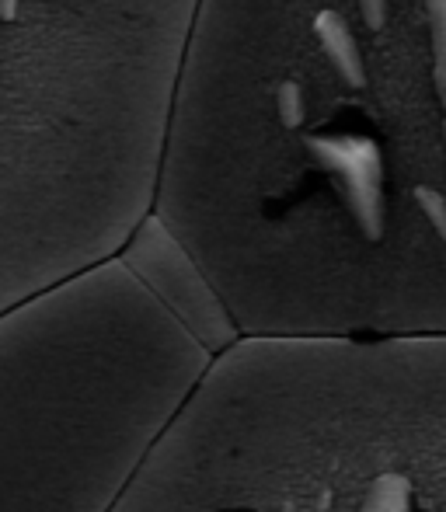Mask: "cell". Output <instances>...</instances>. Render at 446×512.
<instances>
[{"label": "cell", "instance_id": "10", "mask_svg": "<svg viewBox=\"0 0 446 512\" xmlns=\"http://www.w3.org/2000/svg\"><path fill=\"white\" fill-rule=\"evenodd\" d=\"M18 14V0H0V18L11 21Z\"/></svg>", "mask_w": 446, "mask_h": 512}, {"label": "cell", "instance_id": "3", "mask_svg": "<svg viewBox=\"0 0 446 512\" xmlns=\"http://www.w3.org/2000/svg\"><path fill=\"white\" fill-rule=\"evenodd\" d=\"M311 157L338 182L342 203L349 209L356 230L377 244L387 227L384 203V157L370 136H304Z\"/></svg>", "mask_w": 446, "mask_h": 512}, {"label": "cell", "instance_id": "4", "mask_svg": "<svg viewBox=\"0 0 446 512\" xmlns=\"http://www.w3.org/2000/svg\"><path fill=\"white\" fill-rule=\"evenodd\" d=\"M314 35H318L321 49H325L328 63L335 67V74L342 77L349 88H363L366 84V67H363V53L356 46V35L349 32L342 14L335 11H321L314 18Z\"/></svg>", "mask_w": 446, "mask_h": 512}, {"label": "cell", "instance_id": "6", "mask_svg": "<svg viewBox=\"0 0 446 512\" xmlns=\"http://www.w3.org/2000/svg\"><path fill=\"white\" fill-rule=\"evenodd\" d=\"M429 42H433V81L443 105V140H446V0H426Z\"/></svg>", "mask_w": 446, "mask_h": 512}, {"label": "cell", "instance_id": "5", "mask_svg": "<svg viewBox=\"0 0 446 512\" xmlns=\"http://www.w3.org/2000/svg\"><path fill=\"white\" fill-rule=\"evenodd\" d=\"M412 481L401 471H384L366 481L356 512H412Z\"/></svg>", "mask_w": 446, "mask_h": 512}, {"label": "cell", "instance_id": "7", "mask_svg": "<svg viewBox=\"0 0 446 512\" xmlns=\"http://www.w3.org/2000/svg\"><path fill=\"white\" fill-rule=\"evenodd\" d=\"M276 112H279V122L286 129H300L304 126V115H307V105H304V88L297 81H283L276 91Z\"/></svg>", "mask_w": 446, "mask_h": 512}, {"label": "cell", "instance_id": "9", "mask_svg": "<svg viewBox=\"0 0 446 512\" xmlns=\"http://www.w3.org/2000/svg\"><path fill=\"white\" fill-rule=\"evenodd\" d=\"M359 4V14H363V21H366V28H384V21H387V0H356Z\"/></svg>", "mask_w": 446, "mask_h": 512}, {"label": "cell", "instance_id": "1", "mask_svg": "<svg viewBox=\"0 0 446 512\" xmlns=\"http://www.w3.org/2000/svg\"><path fill=\"white\" fill-rule=\"evenodd\" d=\"M213 359L122 258L0 314V512H112Z\"/></svg>", "mask_w": 446, "mask_h": 512}, {"label": "cell", "instance_id": "8", "mask_svg": "<svg viewBox=\"0 0 446 512\" xmlns=\"http://www.w3.org/2000/svg\"><path fill=\"white\" fill-rule=\"evenodd\" d=\"M415 203H419L422 213L429 216L433 230L440 234V241L446 244V196H443V192L429 189V185H419V189H415Z\"/></svg>", "mask_w": 446, "mask_h": 512}, {"label": "cell", "instance_id": "2", "mask_svg": "<svg viewBox=\"0 0 446 512\" xmlns=\"http://www.w3.org/2000/svg\"><path fill=\"white\" fill-rule=\"evenodd\" d=\"M119 258L213 356L241 342V328L234 324L220 293L157 213H147Z\"/></svg>", "mask_w": 446, "mask_h": 512}]
</instances>
